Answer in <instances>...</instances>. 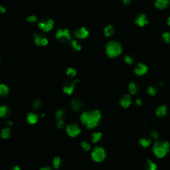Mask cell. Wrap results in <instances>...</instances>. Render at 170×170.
<instances>
[{
  "label": "cell",
  "mask_w": 170,
  "mask_h": 170,
  "mask_svg": "<svg viewBox=\"0 0 170 170\" xmlns=\"http://www.w3.org/2000/svg\"><path fill=\"white\" fill-rule=\"evenodd\" d=\"M102 118L100 111L94 110L83 112L80 116V120L83 125L86 126V128L93 129L98 126Z\"/></svg>",
  "instance_id": "1"
},
{
  "label": "cell",
  "mask_w": 170,
  "mask_h": 170,
  "mask_svg": "<svg viewBox=\"0 0 170 170\" xmlns=\"http://www.w3.org/2000/svg\"><path fill=\"white\" fill-rule=\"evenodd\" d=\"M170 151V144L167 141L156 140L152 146V152L158 158H163Z\"/></svg>",
  "instance_id": "2"
},
{
  "label": "cell",
  "mask_w": 170,
  "mask_h": 170,
  "mask_svg": "<svg viewBox=\"0 0 170 170\" xmlns=\"http://www.w3.org/2000/svg\"><path fill=\"white\" fill-rule=\"evenodd\" d=\"M122 53V47L120 43L112 41L106 45V53L110 58H116Z\"/></svg>",
  "instance_id": "3"
},
{
  "label": "cell",
  "mask_w": 170,
  "mask_h": 170,
  "mask_svg": "<svg viewBox=\"0 0 170 170\" xmlns=\"http://www.w3.org/2000/svg\"><path fill=\"white\" fill-rule=\"evenodd\" d=\"M91 157L93 160L98 163L103 162L106 158V154L104 148L100 146H96L92 152Z\"/></svg>",
  "instance_id": "4"
},
{
  "label": "cell",
  "mask_w": 170,
  "mask_h": 170,
  "mask_svg": "<svg viewBox=\"0 0 170 170\" xmlns=\"http://www.w3.org/2000/svg\"><path fill=\"white\" fill-rule=\"evenodd\" d=\"M54 21L51 19H44L38 24L39 29H41L44 32H47L53 29Z\"/></svg>",
  "instance_id": "5"
},
{
  "label": "cell",
  "mask_w": 170,
  "mask_h": 170,
  "mask_svg": "<svg viewBox=\"0 0 170 170\" xmlns=\"http://www.w3.org/2000/svg\"><path fill=\"white\" fill-rule=\"evenodd\" d=\"M55 37L57 39H60V40L62 41L71 40L69 31L68 30V29H64V30H62L61 29H58L57 33H56Z\"/></svg>",
  "instance_id": "6"
},
{
  "label": "cell",
  "mask_w": 170,
  "mask_h": 170,
  "mask_svg": "<svg viewBox=\"0 0 170 170\" xmlns=\"http://www.w3.org/2000/svg\"><path fill=\"white\" fill-rule=\"evenodd\" d=\"M66 131L67 134L71 137H76L79 134H80L81 130L80 128L76 124H69L66 126Z\"/></svg>",
  "instance_id": "7"
},
{
  "label": "cell",
  "mask_w": 170,
  "mask_h": 170,
  "mask_svg": "<svg viewBox=\"0 0 170 170\" xmlns=\"http://www.w3.org/2000/svg\"><path fill=\"white\" fill-rule=\"evenodd\" d=\"M119 103L124 108H128L132 104V98L130 94H126L120 99Z\"/></svg>",
  "instance_id": "8"
},
{
  "label": "cell",
  "mask_w": 170,
  "mask_h": 170,
  "mask_svg": "<svg viewBox=\"0 0 170 170\" xmlns=\"http://www.w3.org/2000/svg\"><path fill=\"white\" fill-rule=\"evenodd\" d=\"M148 71V67L146 65L142 62L138 63L137 66L134 68V73L138 76H143Z\"/></svg>",
  "instance_id": "9"
},
{
  "label": "cell",
  "mask_w": 170,
  "mask_h": 170,
  "mask_svg": "<svg viewBox=\"0 0 170 170\" xmlns=\"http://www.w3.org/2000/svg\"><path fill=\"white\" fill-rule=\"evenodd\" d=\"M89 35V32L84 27L80 28L75 31V35L79 39H86Z\"/></svg>",
  "instance_id": "10"
},
{
  "label": "cell",
  "mask_w": 170,
  "mask_h": 170,
  "mask_svg": "<svg viewBox=\"0 0 170 170\" xmlns=\"http://www.w3.org/2000/svg\"><path fill=\"white\" fill-rule=\"evenodd\" d=\"M148 20L146 18V15L145 14H141L140 15H139L137 18L135 19V23L138 25V26L142 27H144L145 25L148 23Z\"/></svg>",
  "instance_id": "11"
},
{
  "label": "cell",
  "mask_w": 170,
  "mask_h": 170,
  "mask_svg": "<svg viewBox=\"0 0 170 170\" xmlns=\"http://www.w3.org/2000/svg\"><path fill=\"white\" fill-rule=\"evenodd\" d=\"M169 4H170V0H156L154 3L156 7L160 10L167 8Z\"/></svg>",
  "instance_id": "12"
},
{
  "label": "cell",
  "mask_w": 170,
  "mask_h": 170,
  "mask_svg": "<svg viewBox=\"0 0 170 170\" xmlns=\"http://www.w3.org/2000/svg\"><path fill=\"white\" fill-rule=\"evenodd\" d=\"M156 115L158 117L163 118L166 116L167 114V108L166 105H162L158 106L155 111Z\"/></svg>",
  "instance_id": "13"
},
{
  "label": "cell",
  "mask_w": 170,
  "mask_h": 170,
  "mask_svg": "<svg viewBox=\"0 0 170 170\" xmlns=\"http://www.w3.org/2000/svg\"><path fill=\"white\" fill-rule=\"evenodd\" d=\"M79 81V80H75V81L72 82L71 84L65 86V87L63 88L64 93H66V94H69V95H71V94H72V93H73L74 89H75V84H76V82H78Z\"/></svg>",
  "instance_id": "14"
},
{
  "label": "cell",
  "mask_w": 170,
  "mask_h": 170,
  "mask_svg": "<svg viewBox=\"0 0 170 170\" xmlns=\"http://www.w3.org/2000/svg\"><path fill=\"white\" fill-rule=\"evenodd\" d=\"M145 170H158V166L152 159H148L145 165Z\"/></svg>",
  "instance_id": "15"
},
{
  "label": "cell",
  "mask_w": 170,
  "mask_h": 170,
  "mask_svg": "<svg viewBox=\"0 0 170 170\" xmlns=\"http://www.w3.org/2000/svg\"><path fill=\"white\" fill-rule=\"evenodd\" d=\"M139 144L144 148H148L152 144V140L148 138H141L138 141Z\"/></svg>",
  "instance_id": "16"
},
{
  "label": "cell",
  "mask_w": 170,
  "mask_h": 170,
  "mask_svg": "<svg viewBox=\"0 0 170 170\" xmlns=\"http://www.w3.org/2000/svg\"><path fill=\"white\" fill-rule=\"evenodd\" d=\"M39 116L36 114L29 113L27 115V121L31 124H35L37 122Z\"/></svg>",
  "instance_id": "17"
},
{
  "label": "cell",
  "mask_w": 170,
  "mask_h": 170,
  "mask_svg": "<svg viewBox=\"0 0 170 170\" xmlns=\"http://www.w3.org/2000/svg\"><path fill=\"white\" fill-rule=\"evenodd\" d=\"M114 33V28L112 25H108V26L106 27L104 29V36L107 37H111Z\"/></svg>",
  "instance_id": "18"
},
{
  "label": "cell",
  "mask_w": 170,
  "mask_h": 170,
  "mask_svg": "<svg viewBox=\"0 0 170 170\" xmlns=\"http://www.w3.org/2000/svg\"><path fill=\"white\" fill-rule=\"evenodd\" d=\"M71 106L74 110L79 111L82 108V103L78 100H73L71 102Z\"/></svg>",
  "instance_id": "19"
},
{
  "label": "cell",
  "mask_w": 170,
  "mask_h": 170,
  "mask_svg": "<svg viewBox=\"0 0 170 170\" xmlns=\"http://www.w3.org/2000/svg\"><path fill=\"white\" fill-rule=\"evenodd\" d=\"M128 90L129 93L131 95H135L138 92V86L137 84L134 82H132L128 85Z\"/></svg>",
  "instance_id": "20"
},
{
  "label": "cell",
  "mask_w": 170,
  "mask_h": 170,
  "mask_svg": "<svg viewBox=\"0 0 170 170\" xmlns=\"http://www.w3.org/2000/svg\"><path fill=\"white\" fill-rule=\"evenodd\" d=\"M103 137V134L101 132H94L93 134V140L92 142L93 143H96L98 142L99 140Z\"/></svg>",
  "instance_id": "21"
},
{
  "label": "cell",
  "mask_w": 170,
  "mask_h": 170,
  "mask_svg": "<svg viewBox=\"0 0 170 170\" xmlns=\"http://www.w3.org/2000/svg\"><path fill=\"white\" fill-rule=\"evenodd\" d=\"M9 88L6 84H0V95L4 96L8 94Z\"/></svg>",
  "instance_id": "22"
},
{
  "label": "cell",
  "mask_w": 170,
  "mask_h": 170,
  "mask_svg": "<svg viewBox=\"0 0 170 170\" xmlns=\"http://www.w3.org/2000/svg\"><path fill=\"white\" fill-rule=\"evenodd\" d=\"M158 92V89L154 86H149L147 89V93L150 96H155Z\"/></svg>",
  "instance_id": "23"
},
{
  "label": "cell",
  "mask_w": 170,
  "mask_h": 170,
  "mask_svg": "<svg viewBox=\"0 0 170 170\" xmlns=\"http://www.w3.org/2000/svg\"><path fill=\"white\" fill-rule=\"evenodd\" d=\"M1 136L3 139L8 138L10 136V129L8 128H5L2 129Z\"/></svg>",
  "instance_id": "24"
},
{
  "label": "cell",
  "mask_w": 170,
  "mask_h": 170,
  "mask_svg": "<svg viewBox=\"0 0 170 170\" xmlns=\"http://www.w3.org/2000/svg\"><path fill=\"white\" fill-rule=\"evenodd\" d=\"M8 112V108L6 106H0V118L4 117L7 115Z\"/></svg>",
  "instance_id": "25"
},
{
  "label": "cell",
  "mask_w": 170,
  "mask_h": 170,
  "mask_svg": "<svg viewBox=\"0 0 170 170\" xmlns=\"http://www.w3.org/2000/svg\"><path fill=\"white\" fill-rule=\"evenodd\" d=\"M162 38L167 44H169L170 43V33L164 32L162 35Z\"/></svg>",
  "instance_id": "26"
},
{
  "label": "cell",
  "mask_w": 170,
  "mask_h": 170,
  "mask_svg": "<svg viewBox=\"0 0 170 170\" xmlns=\"http://www.w3.org/2000/svg\"><path fill=\"white\" fill-rule=\"evenodd\" d=\"M61 164V158L59 157H55L53 159V167L55 169H58Z\"/></svg>",
  "instance_id": "27"
},
{
  "label": "cell",
  "mask_w": 170,
  "mask_h": 170,
  "mask_svg": "<svg viewBox=\"0 0 170 170\" xmlns=\"http://www.w3.org/2000/svg\"><path fill=\"white\" fill-rule=\"evenodd\" d=\"M66 75L68 76H76V70L74 69H72V68H69L66 71Z\"/></svg>",
  "instance_id": "28"
},
{
  "label": "cell",
  "mask_w": 170,
  "mask_h": 170,
  "mask_svg": "<svg viewBox=\"0 0 170 170\" xmlns=\"http://www.w3.org/2000/svg\"><path fill=\"white\" fill-rule=\"evenodd\" d=\"M71 45H72V47H73L76 51H80V50H81V46H80V45H79V43H78V42L76 41V40L72 41Z\"/></svg>",
  "instance_id": "29"
},
{
  "label": "cell",
  "mask_w": 170,
  "mask_h": 170,
  "mask_svg": "<svg viewBox=\"0 0 170 170\" xmlns=\"http://www.w3.org/2000/svg\"><path fill=\"white\" fill-rule=\"evenodd\" d=\"M34 35V40H35V44L37 46H40L41 40V36L37 35V34H33Z\"/></svg>",
  "instance_id": "30"
},
{
  "label": "cell",
  "mask_w": 170,
  "mask_h": 170,
  "mask_svg": "<svg viewBox=\"0 0 170 170\" xmlns=\"http://www.w3.org/2000/svg\"><path fill=\"white\" fill-rule=\"evenodd\" d=\"M124 61L128 65H132L133 63V62H134V59L130 56L126 55L124 57Z\"/></svg>",
  "instance_id": "31"
},
{
  "label": "cell",
  "mask_w": 170,
  "mask_h": 170,
  "mask_svg": "<svg viewBox=\"0 0 170 170\" xmlns=\"http://www.w3.org/2000/svg\"><path fill=\"white\" fill-rule=\"evenodd\" d=\"M150 136L152 138L155 139V140H158L159 137V134L158 133V132L156 131V130H154V131L151 132L150 133Z\"/></svg>",
  "instance_id": "32"
},
{
  "label": "cell",
  "mask_w": 170,
  "mask_h": 170,
  "mask_svg": "<svg viewBox=\"0 0 170 170\" xmlns=\"http://www.w3.org/2000/svg\"><path fill=\"white\" fill-rule=\"evenodd\" d=\"M64 114H65V113H64L63 111L61 110H58L57 112V113H56V118H57L58 120H62V118L64 116Z\"/></svg>",
  "instance_id": "33"
},
{
  "label": "cell",
  "mask_w": 170,
  "mask_h": 170,
  "mask_svg": "<svg viewBox=\"0 0 170 170\" xmlns=\"http://www.w3.org/2000/svg\"><path fill=\"white\" fill-rule=\"evenodd\" d=\"M81 146L82 147V148L84 149V151H89L90 149V145L89 144L86 142H83L81 143Z\"/></svg>",
  "instance_id": "34"
},
{
  "label": "cell",
  "mask_w": 170,
  "mask_h": 170,
  "mask_svg": "<svg viewBox=\"0 0 170 170\" xmlns=\"http://www.w3.org/2000/svg\"><path fill=\"white\" fill-rule=\"evenodd\" d=\"M27 20V21H29V22L33 23V22H35V21H37V17L35 16V15H31V16L28 17Z\"/></svg>",
  "instance_id": "35"
},
{
  "label": "cell",
  "mask_w": 170,
  "mask_h": 170,
  "mask_svg": "<svg viewBox=\"0 0 170 170\" xmlns=\"http://www.w3.org/2000/svg\"><path fill=\"white\" fill-rule=\"evenodd\" d=\"M41 106H42V104L40 101L36 100L35 101V103H34V104H33V108L38 109V108H39L40 107H41Z\"/></svg>",
  "instance_id": "36"
},
{
  "label": "cell",
  "mask_w": 170,
  "mask_h": 170,
  "mask_svg": "<svg viewBox=\"0 0 170 170\" xmlns=\"http://www.w3.org/2000/svg\"><path fill=\"white\" fill-rule=\"evenodd\" d=\"M65 126V122L62 120H59L57 122V127L60 129H62Z\"/></svg>",
  "instance_id": "37"
},
{
  "label": "cell",
  "mask_w": 170,
  "mask_h": 170,
  "mask_svg": "<svg viewBox=\"0 0 170 170\" xmlns=\"http://www.w3.org/2000/svg\"><path fill=\"white\" fill-rule=\"evenodd\" d=\"M48 39L47 38H45V37H41V45H42L43 46H46L47 44H48Z\"/></svg>",
  "instance_id": "38"
},
{
  "label": "cell",
  "mask_w": 170,
  "mask_h": 170,
  "mask_svg": "<svg viewBox=\"0 0 170 170\" xmlns=\"http://www.w3.org/2000/svg\"><path fill=\"white\" fill-rule=\"evenodd\" d=\"M135 104H136V106H141L143 104L142 101V100L140 99V98H138L137 100H135Z\"/></svg>",
  "instance_id": "39"
},
{
  "label": "cell",
  "mask_w": 170,
  "mask_h": 170,
  "mask_svg": "<svg viewBox=\"0 0 170 170\" xmlns=\"http://www.w3.org/2000/svg\"><path fill=\"white\" fill-rule=\"evenodd\" d=\"M6 12V9L3 6H0V13H4Z\"/></svg>",
  "instance_id": "40"
},
{
  "label": "cell",
  "mask_w": 170,
  "mask_h": 170,
  "mask_svg": "<svg viewBox=\"0 0 170 170\" xmlns=\"http://www.w3.org/2000/svg\"><path fill=\"white\" fill-rule=\"evenodd\" d=\"M130 2H131V0H123V3L124 5L130 4Z\"/></svg>",
  "instance_id": "41"
},
{
  "label": "cell",
  "mask_w": 170,
  "mask_h": 170,
  "mask_svg": "<svg viewBox=\"0 0 170 170\" xmlns=\"http://www.w3.org/2000/svg\"><path fill=\"white\" fill-rule=\"evenodd\" d=\"M40 170H52V169L50 167H42Z\"/></svg>",
  "instance_id": "42"
},
{
  "label": "cell",
  "mask_w": 170,
  "mask_h": 170,
  "mask_svg": "<svg viewBox=\"0 0 170 170\" xmlns=\"http://www.w3.org/2000/svg\"><path fill=\"white\" fill-rule=\"evenodd\" d=\"M13 170H21V169H20V167H18V166H15V167H13Z\"/></svg>",
  "instance_id": "43"
},
{
  "label": "cell",
  "mask_w": 170,
  "mask_h": 170,
  "mask_svg": "<svg viewBox=\"0 0 170 170\" xmlns=\"http://www.w3.org/2000/svg\"><path fill=\"white\" fill-rule=\"evenodd\" d=\"M167 24H168L169 26H170V16L169 17L168 19H167Z\"/></svg>",
  "instance_id": "44"
},
{
  "label": "cell",
  "mask_w": 170,
  "mask_h": 170,
  "mask_svg": "<svg viewBox=\"0 0 170 170\" xmlns=\"http://www.w3.org/2000/svg\"><path fill=\"white\" fill-rule=\"evenodd\" d=\"M7 124H9V126H11V125L13 124V122H12V121H8V122H7Z\"/></svg>",
  "instance_id": "45"
},
{
  "label": "cell",
  "mask_w": 170,
  "mask_h": 170,
  "mask_svg": "<svg viewBox=\"0 0 170 170\" xmlns=\"http://www.w3.org/2000/svg\"><path fill=\"white\" fill-rule=\"evenodd\" d=\"M159 84H160V86H163V84H163V82H159Z\"/></svg>",
  "instance_id": "46"
}]
</instances>
